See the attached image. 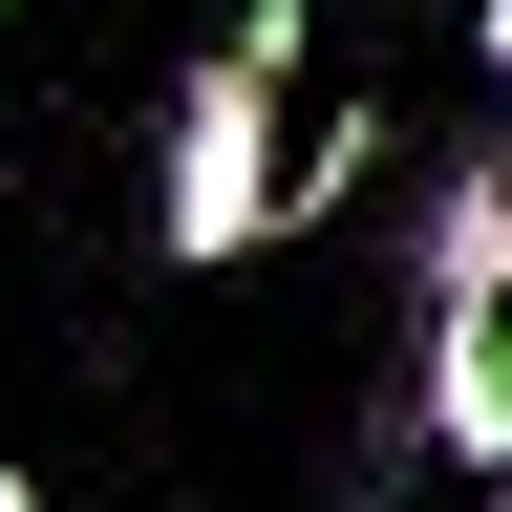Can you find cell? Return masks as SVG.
<instances>
[{"label": "cell", "mask_w": 512, "mask_h": 512, "mask_svg": "<svg viewBox=\"0 0 512 512\" xmlns=\"http://www.w3.org/2000/svg\"><path fill=\"white\" fill-rule=\"evenodd\" d=\"M406 320H512V150L448 128L427 150V214H406Z\"/></svg>", "instance_id": "2"}, {"label": "cell", "mask_w": 512, "mask_h": 512, "mask_svg": "<svg viewBox=\"0 0 512 512\" xmlns=\"http://www.w3.org/2000/svg\"><path fill=\"white\" fill-rule=\"evenodd\" d=\"M406 470H512V320H406Z\"/></svg>", "instance_id": "3"}, {"label": "cell", "mask_w": 512, "mask_h": 512, "mask_svg": "<svg viewBox=\"0 0 512 512\" xmlns=\"http://www.w3.org/2000/svg\"><path fill=\"white\" fill-rule=\"evenodd\" d=\"M278 86H299V0H235V22L171 64V150H150V256H171V278L278 256V150H299Z\"/></svg>", "instance_id": "1"}, {"label": "cell", "mask_w": 512, "mask_h": 512, "mask_svg": "<svg viewBox=\"0 0 512 512\" xmlns=\"http://www.w3.org/2000/svg\"><path fill=\"white\" fill-rule=\"evenodd\" d=\"M0 512H43V470H0Z\"/></svg>", "instance_id": "4"}, {"label": "cell", "mask_w": 512, "mask_h": 512, "mask_svg": "<svg viewBox=\"0 0 512 512\" xmlns=\"http://www.w3.org/2000/svg\"><path fill=\"white\" fill-rule=\"evenodd\" d=\"M0 22H22V0H0Z\"/></svg>", "instance_id": "5"}]
</instances>
